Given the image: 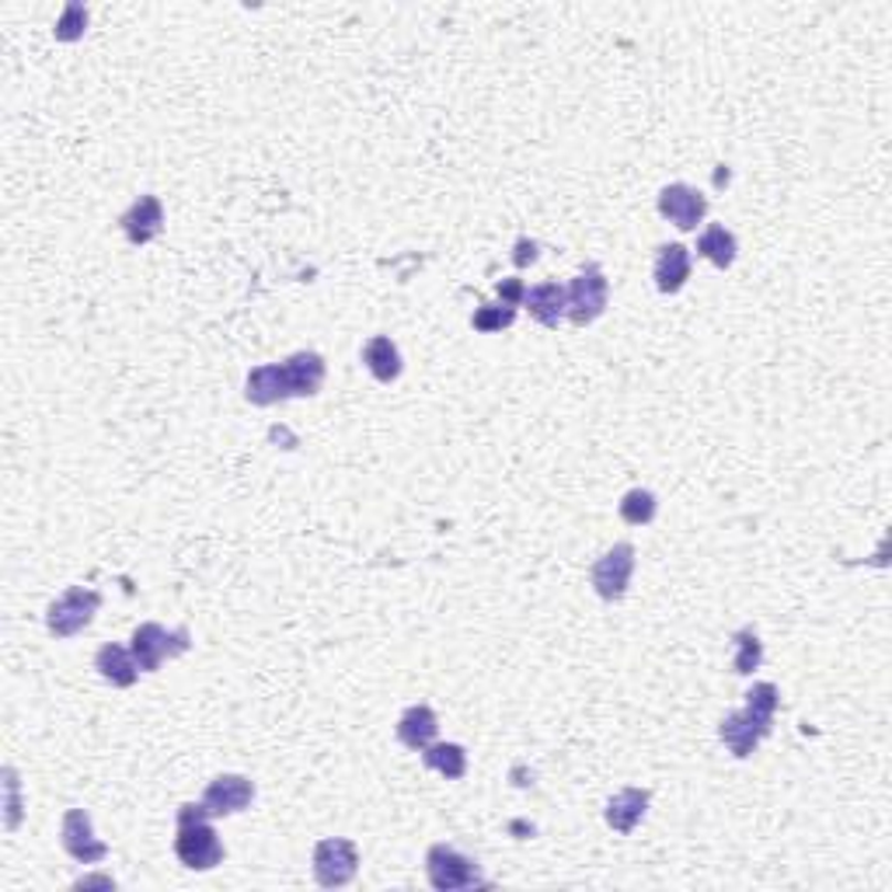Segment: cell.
I'll list each match as a JSON object with an SVG mask.
<instances>
[{"mask_svg": "<svg viewBox=\"0 0 892 892\" xmlns=\"http://www.w3.org/2000/svg\"><path fill=\"white\" fill-rule=\"evenodd\" d=\"M436 732H439V719L429 704H412L405 715L397 719V740L408 750L422 753L429 743H436Z\"/></svg>", "mask_w": 892, "mask_h": 892, "instance_id": "obj_17", "label": "cell"}, {"mask_svg": "<svg viewBox=\"0 0 892 892\" xmlns=\"http://www.w3.org/2000/svg\"><path fill=\"white\" fill-rule=\"evenodd\" d=\"M538 241H530V237H520L517 241V248H512V262H517V269H527V265L538 262Z\"/></svg>", "mask_w": 892, "mask_h": 892, "instance_id": "obj_30", "label": "cell"}, {"mask_svg": "<svg viewBox=\"0 0 892 892\" xmlns=\"http://www.w3.org/2000/svg\"><path fill=\"white\" fill-rule=\"evenodd\" d=\"M60 843H63V851L81 864H98L108 858V843H102L95 837L92 816H87L84 809H66V816L60 822Z\"/></svg>", "mask_w": 892, "mask_h": 892, "instance_id": "obj_8", "label": "cell"}, {"mask_svg": "<svg viewBox=\"0 0 892 892\" xmlns=\"http://www.w3.org/2000/svg\"><path fill=\"white\" fill-rule=\"evenodd\" d=\"M174 854L192 872H210L223 861V843L216 830L210 827L206 806H182L178 809V837H174Z\"/></svg>", "mask_w": 892, "mask_h": 892, "instance_id": "obj_1", "label": "cell"}, {"mask_svg": "<svg viewBox=\"0 0 892 892\" xmlns=\"http://www.w3.org/2000/svg\"><path fill=\"white\" fill-rule=\"evenodd\" d=\"M732 645H735V656H732V669L735 673H753L756 666L764 662V645H761V638H756V631H750V628H743V631H735L732 635Z\"/></svg>", "mask_w": 892, "mask_h": 892, "instance_id": "obj_25", "label": "cell"}, {"mask_svg": "<svg viewBox=\"0 0 892 892\" xmlns=\"http://www.w3.org/2000/svg\"><path fill=\"white\" fill-rule=\"evenodd\" d=\"M645 813H649V792H645V788H620L607 801V827L628 837L645 819Z\"/></svg>", "mask_w": 892, "mask_h": 892, "instance_id": "obj_16", "label": "cell"}, {"mask_svg": "<svg viewBox=\"0 0 892 892\" xmlns=\"http://www.w3.org/2000/svg\"><path fill=\"white\" fill-rule=\"evenodd\" d=\"M565 297H569L565 318L572 325H578V328H586V325H593L607 310L610 283H607V276H604V269H599V265H586V269L565 286Z\"/></svg>", "mask_w": 892, "mask_h": 892, "instance_id": "obj_3", "label": "cell"}, {"mask_svg": "<svg viewBox=\"0 0 892 892\" xmlns=\"http://www.w3.org/2000/svg\"><path fill=\"white\" fill-rule=\"evenodd\" d=\"M426 875H429V885L439 889V892L481 885V872H478L475 858L460 854L457 847H450V843H433L429 847V854H426Z\"/></svg>", "mask_w": 892, "mask_h": 892, "instance_id": "obj_4", "label": "cell"}, {"mask_svg": "<svg viewBox=\"0 0 892 892\" xmlns=\"http://www.w3.org/2000/svg\"><path fill=\"white\" fill-rule=\"evenodd\" d=\"M512 321H517V307H506V304H481L475 310V331H485V334H492V331H502L509 328Z\"/></svg>", "mask_w": 892, "mask_h": 892, "instance_id": "obj_26", "label": "cell"}, {"mask_svg": "<svg viewBox=\"0 0 892 892\" xmlns=\"http://www.w3.org/2000/svg\"><path fill=\"white\" fill-rule=\"evenodd\" d=\"M422 764L429 771H439L446 781H460L467 774V753L457 743H429L422 750Z\"/></svg>", "mask_w": 892, "mask_h": 892, "instance_id": "obj_21", "label": "cell"}, {"mask_svg": "<svg viewBox=\"0 0 892 892\" xmlns=\"http://www.w3.org/2000/svg\"><path fill=\"white\" fill-rule=\"evenodd\" d=\"M87 885H105V889H116V882H112L108 875H84V879H77V889H87Z\"/></svg>", "mask_w": 892, "mask_h": 892, "instance_id": "obj_31", "label": "cell"}, {"mask_svg": "<svg viewBox=\"0 0 892 892\" xmlns=\"http://www.w3.org/2000/svg\"><path fill=\"white\" fill-rule=\"evenodd\" d=\"M777 708H781V694H777V687H774V683H753V687H750L746 708H743L750 719H756L764 729H774Z\"/></svg>", "mask_w": 892, "mask_h": 892, "instance_id": "obj_23", "label": "cell"}, {"mask_svg": "<svg viewBox=\"0 0 892 892\" xmlns=\"http://www.w3.org/2000/svg\"><path fill=\"white\" fill-rule=\"evenodd\" d=\"M255 801V785L244 774H220L203 792V806L210 816H237Z\"/></svg>", "mask_w": 892, "mask_h": 892, "instance_id": "obj_9", "label": "cell"}, {"mask_svg": "<svg viewBox=\"0 0 892 892\" xmlns=\"http://www.w3.org/2000/svg\"><path fill=\"white\" fill-rule=\"evenodd\" d=\"M189 628H161V624H140L137 631H132V659H137L140 673H158L164 666V659H178L189 652Z\"/></svg>", "mask_w": 892, "mask_h": 892, "instance_id": "obj_2", "label": "cell"}, {"mask_svg": "<svg viewBox=\"0 0 892 892\" xmlns=\"http://www.w3.org/2000/svg\"><path fill=\"white\" fill-rule=\"evenodd\" d=\"M527 310L533 321H541L544 328H558L565 321V310H569V297H565V286L558 283H538L527 289L523 297Z\"/></svg>", "mask_w": 892, "mask_h": 892, "instance_id": "obj_14", "label": "cell"}, {"mask_svg": "<svg viewBox=\"0 0 892 892\" xmlns=\"http://www.w3.org/2000/svg\"><path fill=\"white\" fill-rule=\"evenodd\" d=\"M289 397H315L325 384V360L318 352H294L283 360Z\"/></svg>", "mask_w": 892, "mask_h": 892, "instance_id": "obj_13", "label": "cell"}, {"mask_svg": "<svg viewBox=\"0 0 892 892\" xmlns=\"http://www.w3.org/2000/svg\"><path fill=\"white\" fill-rule=\"evenodd\" d=\"M652 273H656L659 294H680L690 279V252L683 248V244H662Z\"/></svg>", "mask_w": 892, "mask_h": 892, "instance_id": "obj_18", "label": "cell"}, {"mask_svg": "<svg viewBox=\"0 0 892 892\" xmlns=\"http://www.w3.org/2000/svg\"><path fill=\"white\" fill-rule=\"evenodd\" d=\"M659 213L680 231H694L708 213V199L687 182H673L659 192Z\"/></svg>", "mask_w": 892, "mask_h": 892, "instance_id": "obj_10", "label": "cell"}, {"mask_svg": "<svg viewBox=\"0 0 892 892\" xmlns=\"http://www.w3.org/2000/svg\"><path fill=\"white\" fill-rule=\"evenodd\" d=\"M363 363L381 384H391L401 376V352L387 334H373V339L363 346Z\"/></svg>", "mask_w": 892, "mask_h": 892, "instance_id": "obj_20", "label": "cell"}, {"mask_svg": "<svg viewBox=\"0 0 892 892\" xmlns=\"http://www.w3.org/2000/svg\"><path fill=\"white\" fill-rule=\"evenodd\" d=\"M95 669L112 687H132L140 677V666H137V659H132V649H123V645H116V641L102 645Z\"/></svg>", "mask_w": 892, "mask_h": 892, "instance_id": "obj_19", "label": "cell"}, {"mask_svg": "<svg viewBox=\"0 0 892 892\" xmlns=\"http://www.w3.org/2000/svg\"><path fill=\"white\" fill-rule=\"evenodd\" d=\"M84 29H87V8L84 4H66L63 14H60V21H56V29H53V35L60 42H77L84 35Z\"/></svg>", "mask_w": 892, "mask_h": 892, "instance_id": "obj_27", "label": "cell"}, {"mask_svg": "<svg viewBox=\"0 0 892 892\" xmlns=\"http://www.w3.org/2000/svg\"><path fill=\"white\" fill-rule=\"evenodd\" d=\"M523 297H527L523 279H502V283H499V304H506V307H520Z\"/></svg>", "mask_w": 892, "mask_h": 892, "instance_id": "obj_29", "label": "cell"}, {"mask_svg": "<svg viewBox=\"0 0 892 892\" xmlns=\"http://www.w3.org/2000/svg\"><path fill=\"white\" fill-rule=\"evenodd\" d=\"M244 397L252 401V405H279V401L289 397V384H286V370L283 363H265V367H255L248 373V381H244Z\"/></svg>", "mask_w": 892, "mask_h": 892, "instance_id": "obj_15", "label": "cell"}, {"mask_svg": "<svg viewBox=\"0 0 892 892\" xmlns=\"http://www.w3.org/2000/svg\"><path fill=\"white\" fill-rule=\"evenodd\" d=\"M123 231L132 244H150L164 231V206L158 195H140L123 216Z\"/></svg>", "mask_w": 892, "mask_h": 892, "instance_id": "obj_12", "label": "cell"}, {"mask_svg": "<svg viewBox=\"0 0 892 892\" xmlns=\"http://www.w3.org/2000/svg\"><path fill=\"white\" fill-rule=\"evenodd\" d=\"M698 252L711 265H719V269H729V265L735 262V252H740V244H735V234L725 231L722 223H711V227H704V234L698 237Z\"/></svg>", "mask_w": 892, "mask_h": 892, "instance_id": "obj_22", "label": "cell"}, {"mask_svg": "<svg viewBox=\"0 0 892 892\" xmlns=\"http://www.w3.org/2000/svg\"><path fill=\"white\" fill-rule=\"evenodd\" d=\"M767 735H771V729H764L756 719H750L746 711H732V715H725L719 725V740L725 743V750L732 756H740V761L756 753V746H761Z\"/></svg>", "mask_w": 892, "mask_h": 892, "instance_id": "obj_11", "label": "cell"}, {"mask_svg": "<svg viewBox=\"0 0 892 892\" xmlns=\"http://www.w3.org/2000/svg\"><path fill=\"white\" fill-rule=\"evenodd\" d=\"M617 512H620V520H624V523L645 527V523H652V520H656L659 502H656V496L649 492V488H631V492L620 499Z\"/></svg>", "mask_w": 892, "mask_h": 892, "instance_id": "obj_24", "label": "cell"}, {"mask_svg": "<svg viewBox=\"0 0 892 892\" xmlns=\"http://www.w3.org/2000/svg\"><path fill=\"white\" fill-rule=\"evenodd\" d=\"M360 872V851L346 837H328L315 847V879L325 889H342Z\"/></svg>", "mask_w": 892, "mask_h": 892, "instance_id": "obj_6", "label": "cell"}, {"mask_svg": "<svg viewBox=\"0 0 892 892\" xmlns=\"http://www.w3.org/2000/svg\"><path fill=\"white\" fill-rule=\"evenodd\" d=\"M631 575H635V548L620 541L593 565V590L604 599H620L631 586Z\"/></svg>", "mask_w": 892, "mask_h": 892, "instance_id": "obj_7", "label": "cell"}, {"mask_svg": "<svg viewBox=\"0 0 892 892\" xmlns=\"http://www.w3.org/2000/svg\"><path fill=\"white\" fill-rule=\"evenodd\" d=\"M4 792H8V819H4V827L8 830H18V822H21V785H18V771L14 767H4Z\"/></svg>", "mask_w": 892, "mask_h": 892, "instance_id": "obj_28", "label": "cell"}, {"mask_svg": "<svg viewBox=\"0 0 892 892\" xmlns=\"http://www.w3.org/2000/svg\"><path fill=\"white\" fill-rule=\"evenodd\" d=\"M102 607V596L95 590H84V586H71L60 599L50 604V614H46V624L56 638H74L77 631H84L87 624L95 620Z\"/></svg>", "mask_w": 892, "mask_h": 892, "instance_id": "obj_5", "label": "cell"}]
</instances>
